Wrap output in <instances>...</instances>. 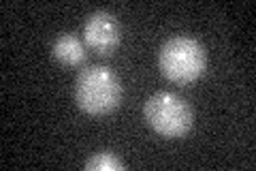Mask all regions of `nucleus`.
Listing matches in <instances>:
<instances>
[{"instance_id":"1","label":"nucleus","mask_w":256,"mask_h":171,"mask_svg":"<svg viewBox=\"0 0 256 171\" xmlns=\"http://www.w3.org/2000/svg\"><path fill=\"white\" fill-rule=\"evenodd\" d=\"M75 101L86 113L105 116L122 101L120 77L102 64L86 67L75 79Z\"/></svg>"},{"instance_id":"2","label":"nucleus","mask_w":256,"mask_h":171,"mask_svg":"<svg viewBox=\"0 0 256 171\" xmlns=\"http://www.w3.org/2000/svg\"><path fill=\"white\" fill-rule=\"evenodd\" d=\"M160 71L175 84H190L203 75L207 56L196 39L186 35H175L166 39L158 54Z\"/></svg>"},{"instance_id":"3","label":"nucleus","mask_w":256,"mask_h":171,"mask_svg":"<svg viewBox=\"0 0 256 171\" xmlns=\"http://www.w3.org/2000/svg\"><path fill=\"white\" fill-rule=\"evenodd\" d=\"M148 124L154 128L158 135L169 137H182L190 131L192 126V109L182 96L173 92H156L146 101L143 107Z\"/></svg>"},{"instance_id":"4","label":"nucleus","mask_w":256,"mask_h":171,"mask_svg":"<svg viewBox=\"0 0 256 171\" xmlns=\"http://www.w3.org/2000/svg\"><path fill=\"white\" fill-rule=\"evenodd\" d=\"M84 39L86 45L96 54H111L122 39V28H120L118 18L105 9L94 11L84 24Z\"/></svg>"},{"instance_id":"5","label":"nucleus","mask_w":256,"mask_h":171,"mask_svg":"<svg viewBox=\"0 0 256 171\" xmlns=\"http://www.w3.org/2000/svg\"><path fill=\"white\" fill-rule=\"evenodd\" d=\"M54 58L62 62L64 67H79L86 60V47L73 32H64L54 41Z\"/></svg>"},{"instance_id":"6","label":"nucleus","mask_w":256,"mask_h":171,"mask_svg":"<svg viewBox=\"0 0 256 171\" xmlns=\"http://www.w3.org/2000/svg\"><path fill=\"white\" fill-rule=\"evenodd\" d=\"M86 169L88 171H122L124 162L118 158V154L109 150H100V152H94L86 160Z\"/></svg>"}]
</instances>
